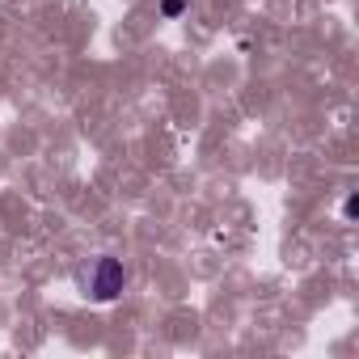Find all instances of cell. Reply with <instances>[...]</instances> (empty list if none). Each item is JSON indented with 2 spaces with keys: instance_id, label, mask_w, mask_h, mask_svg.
I'll list each match as a JSON object with an SVG mask.
<instances>
[{
  "instance_id": "1",
  "label": "cell",
  "mask_w": 359,
  "mask_h": 359,
  "mask_svg": "<svg viewBox=\"0 0 359 359\" xmlns=\"http://www.w3.org/2000/svg\"><path fill=\"white\" fill-rule=\"evenodd\" d=\"M81 283L89 287V296L93 300H102V304H110L123 287H127V271H123V262L118 258H110V254H102L85 275H81Z\"/></svg>"
},
{
  "instance_id": "2",
  "label": "cell",
  "mask_w": 359,
  "mask_h": 359,
  "mask_svg": "<svg viewBox=\"0 0 359 359\" xmlns=\"http://www.w3.org/2000/svg\"><path fill=\"white\" fill-rule=\"evenodd\" d=\"M182 9H187V0H165V18H177Z\"/></svg>"
}]
</instances>
